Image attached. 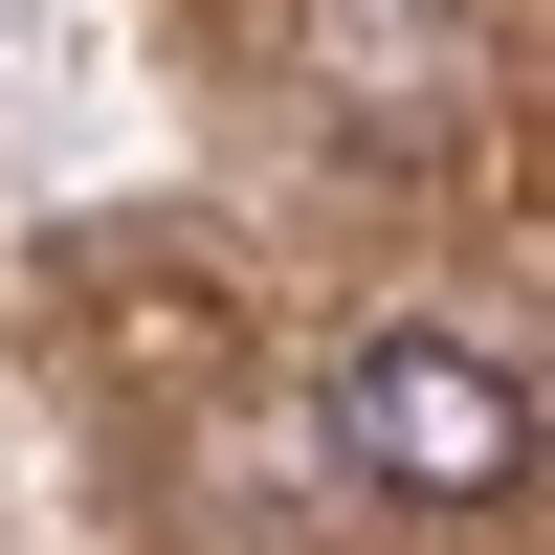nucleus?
<instances>
[{
    "label": "nucleus",
    "instance_id": "obj_1",
    "mask_svg": "<svg viewBox=\"0 0 555 555\" xmlns=\"http://www.w3.org/2000/svg\"><path fill=\"white\" fill-rule=\"evenodd\" d=\"M334 444L378 489H423V512H512L533 489V378L467 356V334H356L334 356Z\"/></svg>",
    "mask_w": 555,
    "mask_h": 555
}]
</instances>
